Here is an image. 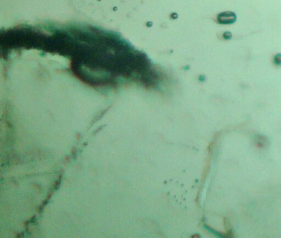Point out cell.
Returning <instances> with one entry per match:
<instances>
[{
  "label": "cell",
  "instance_id": "cell-1",
  "mask_svg": "<svg viewBox=\"0 0 281 238\" xmlns=\"http://www.w3.org/2000/svg\"><path fill=\"white\" fill-rule=\"evenodd\" d=\"M217 20L221 24H231L236 21L237 15L232 12H224L217 15Z\"/></svg>",
  "mask_w": 281,
  "mask_h": 238
},
{
  "label": "cell",
  "instance_id": "cell-2",
  "mask_svg": "<svg viewBox=\"0 0 281 238\" xmlns=\"http://www.w3.org/2000/svg\"><path fill=\"white\" fill-rule=\"evenodd\" d=\"M274 63L276 65H281V53H278L274 56Z\"/></svg>",
  "mask_w": 281,
  "mask_h": 238
},
{
  "label": "cell",
  "instance_id": "cell-3",
  "mask_svg": "<svg viewBox=\"0 0 281 238\" xmlns=\"http://www.w3.org/2000/svg\"><path fill=\"white\" fill-rule=\"evenodd\" d=\"M62 179V175H59L58 180H57V181H56V183H55V189L56 190H57V189H59V186H60V183H61Z\"/></svg>",
  "mask_w": 281,
  "mask_h": 238
},
{
  "label": "cell",
  "instance_id": "cell-4",
  "mask_svg": "<svg viewBox=\"0 0 281 238\" xmlns=\"http://www.w3.org/2000/svg\"><path fill=\"white\" fill-rule=\"evenodd\" d=\"M223 36H224L225 39L230 40V39H231V38H232V34H231L230 32L226 31V32H225L224 34H223Z\"/></svg>",
  "mask_w": 281,
  "mask_h": 238
},
{
  "label": "cell",
  "instance_id": "cell-5",
  "mask_svg": "<svg viewBox=\"0 0 281 238\" xmlns=\"http://www.w3.org/2000/svg\"><path fill=\"white\" fill-rule=\"evenodd\" d=\"M76 149L75 147H73L72 149V154L73 155V156L74 157V158L75 159V156L76 155Z\"/></svg>",
  "mask_w": 281,
  "mask_h": 238
},
{
  "label": "cell",
  "instance_id": "cell-6",
  "mask_svg": "<svg viewBox=\"0 0 281 238\" xmlns=\"http://www.w3.org/2000/svg\"><path fill=\"white\" fill-rule=\"evenodd\" d=\"M170 18L172 19H176L178 18V14L176 13H172L170 15Z\"/></svg>",
  "mask_w": 281,
  "mask_h": 238
},
{
  "label": "cell",
  "instance_id": "cell-7",
  "mask_svg": "<svg viewBox=\"0 0 281 238\" xmlns=\"http://www.w3.org/2000/svg\"><path fill=\"white\" fill-rule=\"evenodd\" d=\"M43 206L42 205H41V206H39L38 208H37V211H38V213H41V212H42V210H43Z\"/></svg>",
  "mask_w": 281,
  "mask_h": 238
},
{
  "label": "cell",
  "instance_id": "cell-8",
  "mask_svg": "<svg viewBox=\"0 0 281 238\" xmlns=\"http://www.w3.org/2000/svg\"><path fill=\"white\" fill-rule=\"evenodd\" d=\"M53 195V191H51L50 192H48V195H47V199H48V200L51 199V198L52 197Z\"/></svg>",
  "mask_w": 281,
  "mask_h": 238
},
{
  "label": "cell",
  "instance_id": "cell-9",
  "mask_svg": "<svg viewBox=\"0 0 281 238\" xmlns=\"http://www.w3.org/2000/svg\"><path fill=\"white\" fill-rule=\"evenodd\" d=\"M35 221H36V216H33V217H32V218L30 219V223H33L35 222Z\"/></svg>",
  "mask_w": 281,
  "mask_h": 238
},
{
  "label": "cell",
  "instance_id": "cell-10",
  "mask_svg": "<svg viewBox=\"0 0 281 238\" xmlns=\"http://www.w3.org/2000/svg\"><path fill=\"white\" fill-rule=\"evenodd\" d=\"M64 160H65V162L66 163H69V162L70 161V158H69V156H66V157H65Z\"/></svg>",
  "mask_w": 281,
  "mask_h": 238
},
{
  "label": "cell",
  "instance_id": "cell-11",
  "mask_svg": "<svg viewBox=\"0 0 281 238\" xmlns=\"http://www.w3.org/2000/svg\"><path fill=\"white\" fill-rule=\"evenodd\" d=\"M24 233H20V234H18L17 235H16V237H24Z\"/></svg>",
  "mask_w": 281,
  "mask_h": 238
},
{
  "label": "cell",
  "instance_id": "cell-12",
  "mask_svg": "<svg viewBox=\"0 0 281 238\" xmlns=\"http://www.w3.org/2000/svg\"><path fill=\"white\" fill-rule=\"evenodd\" d=\"M30 223V221L29 220H27L24 222V226L25 228H28V225H29V224Z\"/></svg>",
  "mask_w": 281,
  "mask_h": 238
},
{
  "label": "cell",
  "instance_id": "cell-13",
  "mask_svg": "<svg viewBox=\"0 0 281 238\" xmlns=\"http://www.w3.org/2000/svg\"><path fill=\"white\" fill-rule=\"evenodd\" d=\"M48 199H46L45 200L43 201L42 205L44 206H45V205H46L48 203Z\"/></svg>",
  "mask_w": 281,
  "mask_h": 238
},
{
  "label": "cell",
  "instance_id": "cell-14",
  "mask_svg": "<svg viewBox=\"0 0 281 238\" xmlns=\"http://www.w3.org/2000/svg\"><path fill=\"white\" fill-rule=\"evenodd\" d=\"M152 25V22H147V26H149V27H151Z\"/></svg>",
  "mask_w": 281,
  "mask_h": 238
}]
</instances>
